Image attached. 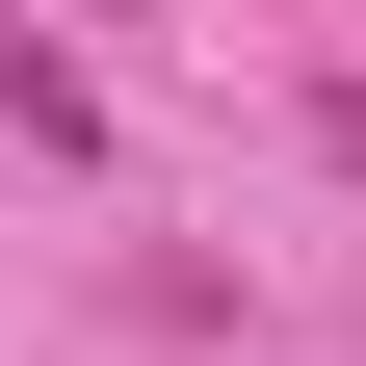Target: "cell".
Segmentation results:
<instances>
[{
    "mask_svg": "<svg viewBox=\"0 0 366 366\" xmlns=\"http://www.w3.org/2000/svg\"><path fill=\"white\" fill-rule=\"evenodd\" d=\"M0 131H26V157H105V79L53 53V0H0Z\"/></svg>",
    "mask_w": 366,
    "mask_h": 366,
    "instance_id": "6da1fadb",
    "label": "cell"
},
{
    "mask_svg": "<svg viewBox=\"0 0 366 366\" xmlns=\"http://www.w3.org/2000/svg\"><path fill=\"white\" fill-rule=\"evenodd\" d=\"M314 157H340V183H366V79H340V105H314Z\"/></svg>",
    "mask_w": 366,
    "mask_h": 366,
    "instance_id": "7a4b0ae2",
    "label": "cell"
},
{
    "mask_svg": "<svg viewBox=\"0 0 366 366\" xmlns=\"http://www.w3.org/2000/svg\"><path fill=\"white\" fill-rule=\"evenodd\" d=\"M53 26H131V0H53Z\"/></svg>",
    "mask_w": 366,
    "mask_h": 366,
    "instance_id": "3957f363",
    "label": "cell"
}]
</instances>
